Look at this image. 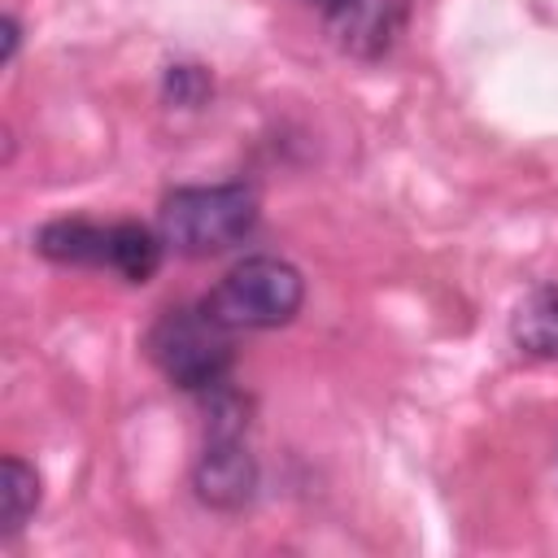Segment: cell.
Returning <instances> with one entry per match:
<instances>
[{
    "label": "cell",
    "mask_w": 558,
    "mask_h": 558,
    "mask_svg": "<svg viewBox=\"0 0 558 558\" xmlns=\"http://www.w3.org/2000/svg\"><path fill=\"white\" fill-rule=\"evenodd\" d=\"M510 340L541 362H558V279L536 283L510 314Z\"/></svg>",
    "instance_id": "8992f818"
},
{
    "label": "cell",
    "mask_w": 558,
    "mask_h": 558,
    "mask_svg": "<svg viewBox=\"0 0 558 558\" xmlns=\"http://www.w3.org/2000/svg\"><path fill=\"white\" fill-rule=\"evenodd\" d=\"M39 506V475L35 466H26L22 458H4L0 462V532H17Z\"/></svg>",
    "instance_id": "9c48e42d"
},
{
    "label": "cell",
    "mask_w": 558,
    "mask_h": 558,
    "mask_svg": "<svg viewBox=\"0 0 558 558\" xmlns=\"http://www.w3.org/2000/svg\"><path fill=\"white\" fill-rule=\"evenodd\" d=\"M35 248L61 266H109V227L87 218H57L39 231Z\"/></svg>",
    "instance_id": "52a82bcc"
},
{
    "label": "cell",
    "mask_w": 558,
    "mask_h": 558,
    "mask_svg": "<svg viewBox=\"0 0 558 558\" xmlns=\"http://www.w3.org/2000/svg\"><path fill=\"white\" fill-rule=\"evenodd\" d=\"M405 13H410L405 0H344L336 13H327V31L340 52L375 61L401 39Z\"/></svg>",
    "instance_id": "5b68a950"
},
{
    "label": "cell",
    "mask_w": 558,
    "mask_h": 558,
    "mask_svg": "<svg viewBox=\"0 0 558 558\" xmlns=\"http://www.w3.org/2000/svg\"><path fill=\"white\" fill-rule=\"evenodd\" d=\"M148 357L170 384L209 392L231 371V331L205 305H174L148 327Z\"/></svg>",
    "instance_id": "3957f363"
},
{
    "label": "cell",
    "mask_w": 558,
    "mask_h": 558,
    "mask_svg": "<svg viewBox=\"0 0 558 558\" xmlns=\"http://www.w3.org/2000/svg\"><path fill=\"white\" fill-rule=\"evenodd\" d=\"M196 497L214 510H240L253 501L257 493V458L244 445V410L235 397H222L214 405L209 432H205V449L196 458L192 471Z\"/></svg>",
    "instance_id": "277c9868"
},
{
    "label": "cell",
    "mask_w": 558,
    "mask_h": 558,
    "mask_svg": "<svg viewBox=\"0 0 558 558\" xmlns=\"http://www.w3.org/2000/svg\"><path fill=\"white\" fill-rule=\"evenodd\" d=\"M305 4H314V9H318V13L327 17V13H336V9L344 4V0H305Z\"/></svg>",
    "instance_id": "8fae6325"
},
{
    "label": "cell",
    "mask_w": 558,
    "mask_h": 558,
    "mask_svg": "<svg viewBox=\"0 0 558 558\" xmlns=\"http://www.w3.org/2000/svg\"><path fill=\"white\" fill-rule=\"evenodd\" d=\"M305 279L292 262L257 253L235 262L201 301L227 331H270L301 314Z\"/></svg>",
    "instance_id": "7a4b0ae2"
},
{
    "label": "cell",
    "mask_w": 558,
    "mask_h": 558,
    "mask_svg": "<svg viewBox=\"0 0 558 558\" xmlns=\"http://www.w3.org/2000/svg\"><path fill=\"white\" fill-rule=\"evenodd\" d=\"M257 227V196L244 183L174 187L157 209V231L174 253L209 257L235 248Z\"/></svg>",
    "instance_id": "6da1fadb"
},
{
    "label": "cell",
    "mask_w": 558,
    "mask_h": 558,
    "mask_svg": "<svg viewBox=\"0 0 558 558\" xmlns=\"http://www.w3.org/2000/svg\"><path fill=\"white\" fill-rule=\"evenodd\" d=\"M161 231H148L144 222H113L109 227V270H118L126 283H148L161 266Z\"/></svg>",
    "instance_id": "ba28073f"
},
{
    "label": "cell",
    "mask_w": 558,
    "mask_h": 558,
    "mask_svg": "<svg viewBox=\"0 0 558 558\" xmlns=\"http://www.w3.org/2000/svg\"><path fill=\"white\" fill-rule=\"evenodd\" d=\"M0 31H4V48H0V61L9 65V61L17 57V44H22V26H17V17H13V13H4Z\"/></svg>",
    "instance_id": "30bf717a"
}]
</instances>
